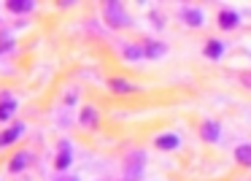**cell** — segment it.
<instances>
[{"instance_id":"1","label":"cell","mask_w":251,"mask_h":181,"mask_svg":"<svg viewBox=\"0 0 251 181\" xmlns=\"http://www.w3.org/2000/svg\"><path fill=\"white\" fill-rule=\"evenodd\" d=\"M105 19H108L114 27H127V25H130V17L122 11L119 3H108V6H105Z\"/></svg>"},{"instance_id":"2","label":"cell","mask_w":251,"mask_h":181,"mask_svg":"<svg viewBox=\"0 0 251 181\" xmlns=\"http://www.w3.org/2000/svg\"><path fill=\"white\" fill-rule=\"evenodd\" d=\"M157 149H165V152H173V149L181 146V138L176 132H165V135H157Z\"/></svg>"},{"instance_id":"3","label":"cell","mask_w":251,"mask_h":181,"mask_svg":"<svg viewBox=\"0 0 251 181\" xmlns=\"http://www.w3.org/2000/svg\"><path fill=\"white\" fill-rule=\"evenodd\" d=\"M200 132H202V138H205L208 143H216V141H219V132H222V127H219L216 119H208L205 125L200 127Z\"/></svg>"},{"instance_id":"4","label":"cell","mask_w":251,"mask_h":181,"mask_svg":"<svg viewBox=\"0 0 251 181\" xmlns=\"http://www.w3.org/2000/svg\"><path fill=\"white\" fill-rule=\"evenodd\" d=\"M25 132V125H14V127H8L6 132H0V146H11L14 141H17L19 135Z\"/></svg>"},{"instance_id":"5","label":"cell","mask_w":251,"mask_h":181,"mask_svg":"<svg viewBox=\"0 0 251 181\" xmlns=\"http://www.w3.org/2000/svg\"><path fill=\"white\" fill-rule=\"evenodd\" d=\"M181 19H184L186 25H192V27H200V25L205 22L202 11H197V8H184V11H181Z\"/></svg>"},{"instance_id":"6","label":"cell","mask_w":251,"mask_h":181,"mask_svg":"<svg viewBox=\"0 0 251 181\" xmlns=\"http://www.w3.org/2000/svg\"><path fill=\"white\" fill-rule=\"evenodd\" d=\"M57 170H65L68 165H71V143L68 141H62L60 143V154H57Z\"/></svg>"},{"instance_id":"7","label":"cell","mask_w":251,"mask_h":181,"mask_svg":"<svg viewBox=\"0 0 251 181\" xmlns=\"http://www.w3.org/2000/svg\"><path fill=\"white\" fill-rule=\"evenodd\" d=\"M205 54L211 57V60H219V57L224 54V44H222V41H216V38L208 41V44H205Z\"/></svg>"},{"instance_id":"8","label":"cell","mask_w":251,"mask_h":181,"mask_svg":"<svg viewBox=\"0 0 251 181\" xmlns=\"http://www.w3.org/2000/svg\"><path fill=\"white\" fill-rule=\"evenodd\" d=\"M219 25H222L224 30L235 27V25H238V11H222L219 14Z\"/></svg>"},{"instance_id":"9","label":"cell","mask_w":251,"mask_h":181,"mask_svg":"<svg viewBox=\"0 0 251 181\" xmlns=\"http://www.w3.org/2000/svg\"><path fill=\"white\" fill-rule=\"evenodd\" d=\"M165 52V44H157V41H146L143 44V54L146 57H162Z\"/></svg>"},{"instance_id":"10","label":"cell","mask_w":251,"mask_h":181,"mask_svg":"<svg viewBox=\"0 0 251 181\" xmlns=\"http://www.w3.org/2000/svg\"><path fill=\"white\" fill-rule=\"evenodd\" d=\"M27 159H30V154H17V157H11V162H8V170L11 173H19V170H25V165H27Z\"/></svg>"},{"instance_id":"11","label":"cell","mask_w":251,"mask_h":181,"mask_svg":"<svg viewBox=\"0 0 251 181\" xmlns=\"http://www.w3.org/2000/svg\"><path fill=\"white\" fill-rule=\"evenodd\" d=\"M108 87L114 89V92H135V84H130V81H122V78H111L108 81Z\"/></svg>"},{"instance_id":"12","label":"cell","mask_w":251,"mask_h":181,"mask_svg":"<svg viewBox=\"0 0 251 181\" xmlns=\"http://www.w3.org/2000/svg\"><path fill=\"white\" fill-rule=\"evenodd\" d=\"M235 159H238L240 165H251V146L249 143H243V146L235 149Z\"/></svg>"},{"instance_id":"13","label":"cell","mask_w":251,"mask_h":181,"mask_svg":"<svg viewBox=\"0 0 251 181\" xmlns=\"http://www.w3.org/2000/svg\"><path fill=\"white\" fill-rule=\"evenodd\" d=\"M8 11H14V14L33 11V3H30V0H11V3H8Z\"/></svg>"},{"instance_id":"14","label":"cell","mask_w":251,"mask_h":181,"mask_svg":"<svg viewBox=\"0 0 251 181\" xmlns=\"http://www.w3.org/2000/svg\"><path fill=\"white\" fill-rule=\"evenodd\" d=\"M14 111H17V100H3L0 103V122H6Z\"/></svg>"},{"instance_id":"15","label":"cell","mask_w":251,"mask_h":181,"mask_svg":"<svg viewBox=\"0 0 251 181\" xmlns=\"http://www.w3.org/2000/svg\"><path fill=\"white\" fill-rule=\"evenodd\" d=\"M81 122L87 127H95V125H98V111H95L92 105H87V108L81 111Z\"/></svg>"},{"instance_id":"16","label":"cell","mask_w":251,"mask_h":181,"mask_svg":"<svg viewBox=\"0 0 251 181\" xmlns=\"http://www.w3.org/2000/svg\"><path fill=\"white\" fill-rule=\"evenodd\" d=\"M125 57L127 60H141V57H146V54H143V46H127Z\"/></svg>"},{"instance_id":"17","label":"cell","mask_w":251,"mask_h":181,"mask_svg":"<svg viewBox=\"0 0 251 181\" xmlns=\"http://www.w3.org/2000/svg\"><path fill=\"white\" fill-rule=\"evenodd\" d=\"M240 84H243V87H249V89H251V73H243V76H240Z\"/></svg>"},{"instance_id":"18","label":"cell","mask_w":251,"mask_h":181,"mask_svg":"<svg viewBox=\"0 0 251 181\" xmlns=\"http://www.w3.org/2000/svg\"><path fill=\"white\" fill-rule=\"evenodd\" d=\"M62 181H76V179H62Z\"/></svg>"}]
</instances>
